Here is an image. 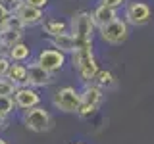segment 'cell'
<instances>
[{
  "label": "cell",
  "instance_id": "6da1fadb",
  "mask_svg": "<svg viewBox=\"0 0 154 144\" xmlns=\"http://www.w3.org/2000/svg\"><path fill=\"white\" fill-rule=\"evenodd\" d=\"M67 33L75 38L77 48H93V38H94L96 27H94L91 12H87V10L75 12L71 16L69 23H67Z\"/></svg>",
  "mask_w": 154,
  "mask_h": 144
},
{
  "label": "cell",
  "instance_id": "7a4b0ae2",
  "mask_svg": "<svg viewBox=\"0 0 154 144\" xmlns=\"http://www.w3.org/2000/svg\"><path fill=\"white\" fill-rule=\"evenodd\" d=\"M71 65L79 75V81L83 85H89L94 79V75L98 73V62L94 58L93 48H77L71 54Z\"/></svg>",
  "mask_w": 154,
  "mask_h": 144
},
{
  "label": "cell",
  "instance_id": "3957f363",
  "mask_svg": "<svg viewBox=\"0 0 154 144\" xmlns=\"http://www.w3.org/2000/svg\"><path fill=\"white\" fill-rule=\"evenodd\" d=\"M52 106L62 113H77L81 106V90L75 86H60L52 94Z\"/></svg>",
  "mask_w": 154,
  "mask_h": 144
},
{
  "label": "cell",
  "instance_id": "277c9868",
  "mask_svg": "<svg viewBox=\"0 0 154 144\" xmlns=\"http://www.w3.org/2000/svg\"><path fill=\"white\" fill-rule=\"evenodd\" d=\"M21 121L25 125V129H29L31 133H46L52 129V115L42 106H37V108L23 112Z\"/></svg>",
  "mask_w": 154,
  "mask_h": 144
},
{
  "label": "cell",
  "instance_id": "5b68a950",
  "mask_svg": "<svg viewBox=\"0 0 154 144\" xmlns=\"http://www.w3.org/2000/svg\"><path fill=\"white\" fill-rule=\"evenodd\" d=\"M104 102V92L100 88H96L93 85H85L83 90H81V106L77 115L83 119H89L98 112V108Z\"/></svg>",
  "mask_w": 154,
  "mask_h": 144
},
{
  "label": "cell",
  "instance_id": "8992f818",
  "mask_svg": "<svg viewBox=\"0 0 154 144\" xmlns=\"http://www.w3.org/2000/svg\"><path fill=\"white\" fill-rule=\"evenodd\" d=\"M152 19V10L144 2H125L123 21L133 27H143Z\"/></svg>",
  "mask_w": 154,
  "mask_h": 144
},
{
  "label": "cell",
  "instance_id": "52a82bcc",
  "mask_svg": "<svg viewBox=\"0 0 154 144\" xmlns=\"http://www.w3.org/2000/svg\"><path fill=\"white\" fill-rule=\"evenodd\" d=\"M98 33H100V38H102L106 44L118 46V44H122V42L127 40V37H129V25L123 21L122 17H118V19H114L112 23L100 27Z\"/></svg>",
  "mask_w": 154,
  "mask_h": 144
},
{
  "label": "cell",
  "instance_id": "ba28073f",
  "mask_svg": "<svg viewBox=\"0 0 154 144\" xmlns=\"http://www.w3.org/2000/svg\"><path fill=\"white\" fill-rule=\"evenodd\" d=\"M35 62H37V64L41 65L45 71H48L50 75H54V73H58V71L64 69L66 56L62 54V52L54 50V48H42V50H38Z\"/></svg>",
  "mask_w": 154,
  "mask_h": 144
},
{
  "label": "cell",
  "instance_id": "9c48e42d",
  "mask_svg": "<svg viewBox=\"0 0 154 144\" xmlns=\"http://www.w3.org/2000/svg\"><path fill=\"white\" fill-rule=\"evenodd\" d=\"M12 100L16 110H21V112H27L31 108L41 106V94H38V90L31 88V86H17Z\"/></svg>",
  "mask_w": 154,
  "mask_h": 144
},
{
  "label": "cell",
  "instance_id": "30bf717a",
  "mask_svg": "<svg viewBox=\"0 0 154 144\" xmlns=\"http://www.w3.org/2000/svg\"><path fill=\"white\" fill-rule=\"evenodd\" d=\"M52 83H54V75L45 71L35 60L27 64V86L37 90V88H42V86H50Z\"/></svg>",
  "mask_w": 154,
  "mask_h": 144
},
{
  "label": "cell",
  "instance_id": "8fae6325",
  "mask_svg": "<svg viewBox=\"0 0 154 144\" xmlns=\"http://www.w3.org/2000/svg\"><path fill=\"white\" fill-rule=\"evenodd\" d=\"M12 14L16 16L19 21L27 27H35V25H41L42 21H45V10H38V8H31V6H27V4H19V6H16L12 10Z\"/></svg>",
  "mask_w": 154,
  "mask_h": 144
},
{
  "label": "cell",
  "instance_id": "7c38bea8",
  "mask_svg": "<svg viewBox=\"0 0 154 144\" xmlns=\"http://www.w3.org/2000/svg\"><path fill=\"white\" fill-rule=\"evenodd\" d=\"M91 16H93L94 27H96V31H98L100 27H104V25H108V23H112L114 19H118V10H112V8H106L102 4H98V6L91 12Z\"/></svg>",
  "mask_w": 154,
  "mask_h": 144
},
{
  "label": "cell",
  "instance_id": "4fadbf2b",
  "mask_svg": "<svg viewBox=\"0 0 154 144\" xmlns=\"http://www.w3.org/2000/svg\"><path fill=\"white\" fill-rule=\"evenodd\" d=\"M50 44L54 50L58 52H62V54H73V52L77 50V44H75V38L69 35V33H62V35H58V37H52L50 38Z\"/></svg>",
  "mask_w": 154,
  "mask_h": 144
},
{
  "label": "cell",
  "instance_id": "5bb4252c",
  "mask_svg": "<svg viewBox=\"0 0 154 144\" xmlns=\"http://www.w3.org/2000/svg\"><path fill=\"white\" fill-rule=\"evenodd\" d=\"M6 58L12 64H25V62L31 60V46L25 44V42L14 44L6 50Z\"/></svg>",
  "mask_w": 154,
  "mask_h": 144
},
{
  "label": "cell",
  "instance_id": "9a60e30c",
  "mask_svg": "<svg viewBox=\"0 0 154 144\" xmlns=\"http://www.w3.org/2000/svg\"><path fill=\"white\" fill-rule=\"evenodd\" d=\"M6 79L16 86H27V64H12Z\"/></svg>",
  "mask_w": 154,
  "mask_h": 144
},
{
  "label": "cell",
  "instance_id": "2e32d148",
  "mask_svg": "<svg viewBox=\"0 0 154 144\" xmlns=\"http://www.w3.org/2000/svg\"><path fill=\"white\" fill-rule=\"evenodd\" d=\"M41 27L50 38L62 35V33H67V21H64V19H56V17H45V21L41 23Z\"/></svg>",
  "mask_w": 154,
  "mask_h": 144
},
{
  "label": "cell",
  "instance_id": "e0dca14e",
  "mask_svg": "<svg viewBox=\"0 0 154 144\" xmlns=\"http://www.w3.org/2000/svg\"><path fill=\"white\" fill-rule=\"evenodd\" d=\"M89 85H93L96 88H100L102 92H106V90H110V88L116 86V77H114V73H110V71H106V69H98V73L94 75V79L91 81Z\"/></svg>",
  "mask_w": 154,
  "mask_h": 144
},
{
  "label": "cell",
  "instance_id": "ac0fdd59",
  "mask_svg": "<svg viewBox=\"0 0 154 144\" xmlns=\"http://www.w3.org/2000/svg\"><path fill=\"white\" fill-rule=\"evenodd\" d=\"M23 35H25V33L10 31V29H6V31L0 35V42H2L6 48H10V46H14V44H19V42H23Z\"/></svg>",
  "mask_w": 154,
  "mask_h": 144
},
{
  "label": "cell",
  "instance_id": "d6986e66",
  "mask_svg": "<svg viewBox=\"0 0 154 144\" xmlns=\"http://www.w3.org/2000/svg\"><path fill=\"white\" fill-rule=\"evenodd\" d=\"M14 112H16L14 100L10 98V96H0V115H4V117H10Z\"/></svg>",
  "mask_w": 154,
  "mask_h": 144
},
{
  "label": "cell",
  "instance_id": "ffe728a7",
  "mask_svg": "<svg viewBox=\"0 0 154 144\" xmlns=\"http://www.w3.org/2000/svg\"><path fill=\"white\" fill-rule=\"evenodd\" d=\"M16 88L17 86L14 83H10L8 79H0V96H10V98H12L14 92H16Z\"/></svg>",
  "mask_w": 154,
  "mask_h": 144
},
{
  "label": "cell",
  "instance_id": "44dd1931",
  "mask_svg": "<svg viewBox=\"0 0 154 144\" xmlns=\"http://www.w3.org/2000/svg\"><path fill=\"white\" fill-rule=\"evenodd\" d=\"M6 29H10V31H19V33H25V25H23L21 21H19V19L14 16H10L8 17V21H6ZM6 29H4V31H6Z\"/></svg>",
  "mask_w": 154,
  "mask_h": 144
},
{
  "label": "cell",
  "instance_id": "7402d4cb",
  "mask_svg": "<svg viewBox=\"0 0 154 144\" xmlns=\"http://www.w3.org/2000/svg\"><path fill=\"white\" fill-rule=\"evenodd\" d=\"M10 16H12V12H10V10L2 4V6H0V35H2L4 29H6V21H8Z\"/></svg>",
  "mask_w": 154,
  "mask_h": 144
},
{
  "label": "cell",
  "instance_id": "603a6c76",
  "mask_svg": "<svg viewBox=\"0 0 154 144\" xmlns=\"http://www.w3.org/2000/svg\"><path fill=\"white\" fill-rule=\"evenodd\" d=\"M10 65H12V62H10L6 56H0V79H6Z\"/></svg>",
  "mask_w": 154,
  "mask_h": 144
},
{
  "label": "cell",
  "instance_id": "cb8c5ba5",
  "mask_svg": "<svg viewBox=\"0 0 154 144\" xmlns=\"http://www.w3.org/2000/svg\"><path fill=\"white\" fill-rule=\"evenodd\" d=\"M23 4H27V6H31V8H38V10H45L48 6V2L50 0H21Z\"/></svg>",
  "mask_w": 154,
  "mask_h": 144
},
{
  "label": "cell",
  "instance_id": "d4e9b609",
  "mask_svg": "<svg viewBox=\"0 0 154 144\" xmlns=\"http://www.w3.org/2000/svg\"><path fill=\"white\" fill-rule=\"evenodd\" d=\"M127 0H100V4L106 8H112V10H118L119 6H125Z\"/></svg>",
  "mask_w": 154,
  "mask_h": 144
},
{
  "label": "cell",
  "instance_id": "484cf974",
  "mask_svg": "<svg viewBox=\"0 0 154 144\" xmlns=\"http://www.w3.org/2000/svg\"><path fill=\"white\" fill-rule=\"evenodd\" d=\"M19 4H21V0H4V6H6L10 12H12L16 6H19Z\"/></svg>",
  "mask_w": 154,
  "mask_h": 144
},
{
  "label": "cell",
  "instance_id": "4316f807",
  "mask_svg": "<svg viewBox=\"0 0 154 144\" xmlns=\"http://www.w3.org/2000/svg\"><path fill=\"white\" fill-rule=\"evenodd\" d=\"M4 129H8V117L0 115V131H4Z\"/></svg>",
  "mask_w": 154,
  "mask_h": 144
},
{
  "label": "cell",
  "instance_id": "83f0119b",
  "mask_svg": "<svg viewBox=\"0 0 154 144\" xmlns=\"http://www.w3.org/2000/svg\"><path fill=\"white\" fill-rule=\"evenodd\" d=\"M6 50H8V48H6V46H4V44H2V42H0V56H6Z\"/></svg>",
  "mask_w": 154,
  "mask_h": 144
},
{
  "label": "cell",
  "instance_id": "f1b7e54d",
  "mask_svg": "<svg viewBox=\"0 0 154 144\" xmlns=\"http://www.w3.org/2000/svg\"><path fill=\"white\" fill-rule=\"evenodd\" d=\"M0 144H8V142H6V140H4V138H2V136H0Z\"/></svg>",
  "mask_w": 154,
  "mask_h": 144
},
{
  "label": "cell",
  "instance_id": "f546056e",
  "mask_svg": "<svg viewBox=\"0 0 154 144\" xmlns=\"http://www.w3.org/2000/svg\"><path fill=\"white\" fill-rule=\"evenodd\" d=\"M71 144H83V142H71Z\"/></svg>",
  "mask_w": 154,
  "mask_h": 144
},
{
  "label": "cell",
  "instance_id": "4dcf8cb0",
  "mask_svg": "<svg viewBox=\"0 0 154 144\" xmlns=\"http://www.w3.org/2000/svg\"><path fill=\"white\" fill-rule=\"evenodd\" d=\"M2 4H4V0H0V6H2Z\"/></svg>",
  "mask_w": 154,
  "mask_h": 144
}]
</instances>
